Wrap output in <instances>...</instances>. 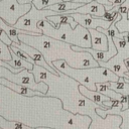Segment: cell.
Returning a JSON list of instances; mask_svg holds the SVG:
<instances>
[{"mask_svg": "<svg viewBox=\"0 0 129 129\" xmlns=\"http://www.w3.org/2000/svg\"><path fill=\"white\" fill-rule=\"evenodd\" d=\"M107 84L115 92H117L121 95H126L128 97V101H129V83L107 82ZM96 113H97V115L101 116L102 118H106V116L108 114L119 115L122 118V123L120 125V129H129V104H128V108L126 110H122V104L117 100H112V106L109 109L104 110L102 108H97Z\"/></svg>", "mask_w": 129, "mask_h": 129, "instance_id": "4", "label": "cell"}, {"mask_svg": "<svg viewBox=\"0 0 129 129\" xmlns=\"http://www.w3.org/2000/svg\"><path fill=\"white\" fill-rule=\"evenodd\" d=\"M124 64H125V67H126L127 71L129 72V58H127V59H125V60H124Z\"/></svg>", "mask_w": 129, "mask_h": 129, "instance_id": "24", "label": "cell"}, {"mask_svg": "<svg viewBox=\"0 0 129 129\" xmlns=\"http://www.w3.org/2000/svg\"><path fill=\"white\" fill-rule=\"evenodd\" d=\"M57 13L50 10V9H41L38 10L36 9L33 5L31 6L30 10L24 14L22 17H20L17 22L14 24L13 27L29 32H33L37 35H41L42 31L37 27V22L41 19H45L47 16H52L56 15Z\"/></svg>", "mask_w": 129, "mask_h": 129, "instance_id": "7", "label": "cell"}, {"mask_svg": "<svg viewBox=\"0 0 129 129\" xmlns=\"http://www.w3.org/2000/svg\"><path fill=\"white\" fill-rule=\"evenodd\" d=\"M18 39L30 45L41 52L45 61L48 66L52 67V62L55 60H64L71 68L74 69H90L99 67L98 61H96L93 56L87 51H75L72 45L57 40L46 35H29V34H19Z\"/></svg>", "mask_w": 129, "mask_h": 129, "instance_id": "1", "label": "cell"}, {"mask_svg": "<svg viewBox=\"0 0 129 129\" xmlns=\"http://www.w3.org/2000/svg\"><path fill=\"white\" fill-rule=\"evenodd\" d=\"M0 41L2 43H4L5 45H7V46H10L11 43H12V40L9 38V36L7 35V33L2 28H0Z\"/></svg>", "mask_w": 129, "mask_h": 129, "instance_id": "22", "label": "cell"}, {"mask_svg": "<svg viewBox=\"0 0 129 129\" xmlns=\"http://www.w3.org/2000/svg\"><path fill=\"white\" fill-rule=\"evenodd\" d=\"M0 129H2V128H0Z\"/></svg>", "mask_w": 129, "mask_h": 129, "instance_id": "27", "label": "cell"}, {"mask_svg": "<svg viewBox=\"0 0 129 129\" xmlns=\"http://www.w3.org/2000/svg\"><path fill=\"white\" fill-rule=\"evenodd\" d=\"M52 67L59 73L75 80L80 85L86 87L91 91H96L97 83L118 82L119 77L108 69L103 67H96L90 69H74L71 68L64 60H55Z\"/></svg>", "mask_w": 129, "mask_h": 129, "instance_id": "2", "label": "cell"}, {"mask_svg": "<svg viewBox=\"0 0 129 129\" xmlns=\"http://www.w3.org/2000/svg\"><path fill=\"white\" fill-rule=\"evenodd\" d=\"M91 37V48L99 51H106L108 49V37L96 30V29H88Z\"/></svg>", "mask_w": 129, "mask_h": 129, "instance_id": "12", "label": "cell"}, {"mask_svg": "<svg viewBox=\"0 0 129 129\" xmlns=\"http://www.w3.org/2000/svg\"><path fill=\"white\" fill-rule=\"evenodd\" d=\"M11 45H13V46H15V47H17V48L23 50L25 53H27L28 56L34 61L35 64H37V66H39V67L45 69L46 71L50 72L51 74H53V75H55V76H59V72L56 71V70H54V69H52L50 66H48L47 62L45 61L43 55L41 54V52H40L39 50H37L36 48H34V47L30 46V45H27V44H25V43H23V42H21V41H20L19 44H16V43L12 42Z\"/></svg>", "mask_w": 129, "mask_h": 129, "instance_id": "10", "label": "cell"}, {"mask_svg": "<svg viewBox=\"0 0 129 129\" xmlns=\"http://www.w3.org/2000/svg\"><path fill=\"white\" fill-rule=\"evenodd\" d=\"M79 92H80L84 97H86L87 99L91 100L92 102L96 103L97 105H100L103 109L107 110V109L103 106V103L106 102V101H110L111 99H110L109 97L104 96V95H102V94H100V93H98V92H96V91H91V90L87 89L86 87H84V86H82V85H79Z\"/></svg>", "mask_w": 129, "mask_h": 129, "instance_id": "14", "label": "cell"}, {"mask_svg": "<svg viewBox=\"0 0 129 129\" xmlns=\"http://www.w3.org/2000/svg\"><path fill=\"white\" fill-rule=\"evenodd\" d=\"M68 1H74V0H63V2H68ZM110 2H113V0H109Z\"/></svg>", "mask_w": 129, "mask_h": 129, "instance_id": "26", "label": "cell"}, {"mask_svg": "<svg viewBox=\"0 0 129 129\" xmlns=\"http://www.w3.org/2000/svg\"><path fill=\"white\" fill-rule=\"evenodd\" d=\"M83 5L84 4H82V3H77V2H73V1H68V2H63L62 1L60 3L51 5V6L47 7L46 9H50V10L56 12L57 14H63V13L69 12L70 10L77 9V8L83 6Z\"/></svg>", "mask_w": 129, "mask_h": 129, "instance_id": "16", "label": "cell"}, {"mask_svg": "<svg viewBox=\"0 0 129 129\" xmlns=\"http://www.w3.org/2000/svg\"><path fill=\"white\" fill-rule=\"evenodd\" d=\"M10 52H11V56H12V59L8 61V63L14 68V69H25L27 71H31L32 68H33V63H30L26 60H23L21 58H19L17 55L14 54V52L10 49Z\"/></svg>", "mask_w": 129, "mask_h": 129, "instance_id": "18", "label": "cell"}, {"mask_svg": "<svg viewBox=\"0 0 129 129\" xmlns=\"http://www.w3.org/2000/svg\"><path fill=\"white\" fill-rule=\"evenodd\" d=\"M32 4H20L18 0H0V18L9 26H14L17 20L26 14Z\"/></svg>", "mask_w": 129, "mask_h": 129, "instance_id": "8", "label": "cell"}, {"mask_svg": "<svg viewBox=\"0 0 129 129\" xmlns=\"http://www.w3.org/2000/svg\"><path fill=\"white\" fill-rule=\"evenodd\" d=\"M112 40L117 48V53L108 61H98V64L110 70L119 78L129 79V72L124 64V60L129 58V43L125 38H112Z\"/></svg>", "mask_w": 129, "mask_h": 129, "instance_id": "5", "label": "cell"}, {"mask_svg": "<svg viewBox=\"0 0 129 129\" xmlns=\"http://www.w3.org/2000/svg\"><path fill=\"white\" fill-rule=\"evenodd\" d=\"M71 13H80V14H90L93 17H97V18H102L104 13H105V8L102 4L96 2V1H92L90 3L84 4L83 6L74 9V10H70L69 12H67L66 14H71Z\"/></svg>", "mask_w": 129, "mask_h": 129, "instance_id": "11", "label": "cell"}, {"mask_svg": "<svg viewBox=\"0 0 129 129\" xmlns=\"http://www.w3.org/2000/svg\"><path fill=\"white\" fill-rule=\"evenodd\" d=\"M121 18L116 21L115 26L119 32H128L129 33V18L127 13H121Z\"/></svg>", "mask_w": 129, "mask_h": 129, "instance_id": "19", "label": "cell"}, {"mask_svg": "<svg viewBox=\"0 0 129 129\" xmlns=\"http://www.w3.org/2000/svg\"><path fill=\"white\" fill-rule=\"evenodd\" d=\"M63 0H32L31 1V4L36 9L41 10V9H46L49 6L54 5V4H57V3H60Z\"/></svg>", "mask_w": 129, "mask_h": 129, "instance_id": "20", "label": "cell"}, {"mask_svg": "<svg viewBox=\"0 0 129 129\" xmlns=\"http://www.w3.org/2000/svg\"><path fill=\"white\" fill-rule=\"evenodd\" d=\"M0 85L4 86V87H7L8 89L16 92L17 94L19 95H22V96H25V97H35V96H38V97H45L43 96L42 93L38 92V91H33L31 89H28V88H25L21 85H18V84H15V83H12L6 79H3V78H0Z\"/></svg>", "mask_w": 129, "mask_h": 129, "instance_id": "13", "label": "cell"}, {"mask_svg": "<svg viewBox=\"0 0 129 129\" xmlns=\"http://www.w3.org/2000/svg\"><path fill=\"white\" fill-rule=\"evenodd\" d=\"M9 47V49H11L13 52H14V54L15 55H17L19 58H21V59H23V60H26V61H28V62H30V63H33V64H35L34 63V61L28 56V54L27 53H25L23 50H21V49H19V48H17V47H15V46H13V45H10V46H8Z\"/></svg>", "mask_w": 129, "mask_h": 129, "instance_id": "21", "label": "cell"}, {"mask_svg": "<svg viewBox=\"0 0 129 129\" xmlns=\"http://www.w3.org/2000/svg\"><path fill=\"white\" fill-rule=\"evenodd\" d=\"M49 23H51L55 28H58L60 24H70V26L75 29L78 25V23L74 20V18L70 15V14H56V15H52V16H47L45 18Z\"/></svg>", "mask_w": 129, "mask_h": 129, "instance_id": "15", "label": "cell"}, {"mask_svg": "<svg viewBox=\"0 0 129 129\" xmlns=\"http://www.w3.org/2000/svg\"><path fill=\"white\" fill-rule=\"evenodd\" d=\"M37 27L42 31L43 35L48 37L83 48L91 47V37L89 30L80 24H78L75 29H73L70 24H60L58 28H55L46 19H41L37 22Z\"/></svg>", "mask_w": 129, "mask_h": 129, "instance_id": "3", "label": "cell"}, {"mask_svg": "<svg viewBox=\"0 0 129 129\" xmlns=\"http://www.w3.org/2000/svg\"><path fill=\"white\" fill-rule=\"evenodd\" d=\"M96 92H98V93H100V94H102L104 96L109 97L111 100H117L119 102L123 98V95H121V94L115 92L114 90H112L108 86L107 82L106 83H97L96 84Z\"/></svg>", "mask_w": 129, "mask_h": 129, "instance_id": "17", "label": "cell"}, {"mask_svg": "<svg viewBox=\"0 0 129 129\" xmlns=\"http://www.w3.org/2000/svg\"><path fill=\"white\" fill-rule=\"evenodd\" d=\"M122 82H124V83H129V79H126V78H123V81Z\"/></svg>", "mask_w": 129, "mask_h": 129, "instance_id": "25", "label": "cell"}, {"mask_svg": "<svg viewBox=\"0 0 129 129\" xmlns=\"http://www.w3.org/2000/svg\"><path fill=\"white\" fill-rule=\"evenodd\" d=\"M74 20L83 26L86 29H97L98 27L103 29H108L112 22L104 20L103 18L93 17L90 14H80V13H71L70 14Z\"/></svg>", "mask_w": 129, "mask_h": 129, "instance_id": "9", "label": "cell"}, {"mask_svg": "<svg viewBox=\"0 0 129 129\" xmlns=\"http://www.w3.org/2000/svg\"><path fill=\"white\" fill-rule=\"evenodd\" d=\"M0 78L6 79L12 83L21 85V86L31 89L33 91H38V92L42 93L43 96H45L48 91V86L45 83H43V82L36 83L34 80V76L29 71H27L25 69H23L22 71H20L17 74H14L6 68L0 67Z\"/></svg>", "mask_w": 129, "mask_h": 129, "instance_id": "6", "label": "cell"}, {"mask_svg": "<svg viewBox=\"0 0 129 129\" xmlns=\"http://www.w3.org/2000/svg\"><path fill=\"white\" fill-rule=\"evenodd\" d=\"M32 0H18V2L20 4H27V3H31Z\"/></svg>", "mask_w": 129, "mask_h": 129, "instance_id": "23", "label": "cell"}]
</instances>
